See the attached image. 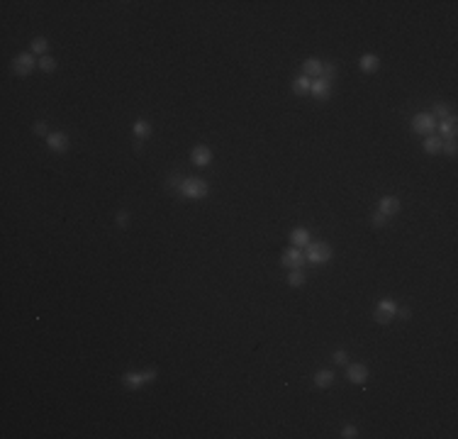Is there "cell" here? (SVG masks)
<instances>
[{
  "instance_id": "cell-1",
  "label": "cell",
  "mask_w": 458,
  "mask_h": 439,
  "mask_svg": "<svg viewBox=\"0 0 458 439\" xmlns=\"http://www.w3.org/2000/svg\"><path fill=\"white\" fill-rule=\"evenodd\" d=\"M178 190H181V195H183V198H190V200L205 198L207 193H210V188H207V183L203 181V178H185V181H181Z\"/></svg>"
},
{
  "instance_id": "cell-2",
  "label": "cell",
  "mask_w": 458,
  "mask_h": 439,
  "mask_svg": "<svg viewBox=\"0 0 458 439\" xmlns=\"http://www.w3.org/2000/svg\"><path fill=\"white\" fill-rule=\"evenodd\" d=\"M34 66H39V61L34 59V54H32V51L17 54V56L12 59V71H15L17 76H27V73H32Z\"/></svg>"
},
{
  "instance_id": "cell-3",
  "label": "cell",
  "mask_w": 458,
  "mask_h": 439,
  "mask_svg": "<svg viewBox=\"0 0 458 439\" xmlns=\"http://www.w3.org/2000/svg\"><path fill=\"white\" fill-rule=\"evenodd\" d=\"M305 259H307L310 264H324V261L332 259V249H329V244H322V242L307 244V254H305Z\"/></svg>"
},
{
  "instance_id": "cell-4",
  "label": "cell",
  "mask_w": 458,
  "mask_h": 439,
  "mask_svg": "<svg viewBox=\"0 0 458 439\" xmlns=\"http://www.w3.org/2000/svg\"><path fill=\"white\" fill-rule=\"evenodd\" d=\"M412 130L417 135H432L436 130V120L432 117V113H417L412 117Z\"/></svg>"
},
{
  "instance_id": "cell-5",
  "label": "cell",
  "mask_w": 458,
  "mask_h": 439,
  "mask_svg": "<svg viewBox=\"0 0 458 439\" xmlns=\"http://www.w3.org/2000/svg\"><path fill=\"white\" fill-rule=\"evenodd\" d=\"M156 378V371L154 369H149V371H144V373H124V386L127 388H132V391H139L144 383H149V381H154Z\"/></svg>"
},
{
  "instance_id": "cell-6",
  "label": "cell",
  "mask_w": 458,
  "mask_h": 439,
  "mask_svg": "<svg viewBox=\"0 0 458 439\" xmlns=\"http://www.w3.org/2000/svg\"><path fill=\"white\" fill-rule=\"evenodd\" d=\"M395 315H397V305L392 300L378 302V307H375V322L378 324H388Z\"/></svg>"
},
{
  "instance_id": "cell-7",
  "label": "cell",
  "mask_w": 458,
  "mask_h": 439,
  "mask_svg": "<svg viewBox=\"0 0 458 439\" xmlns=\"http://www.w3.org/2000/svg\"><path fill=\"white\" fill-rule=\"evenodd\" d=\"M280 261H283V266H288V269H302L307 259H305V254H302L298 247H295V249H288V252H283V259H280Z\"/></svg>"
},
{
  "instance_id": "cell-8",
  "label": "cell",
  "mask_w": 458,
  "mask_h": 439,
  "mask_svg": "<svg viewBox=\"0 0 458 439\" xmlns=\"http://www.w3.org/2000/svg\"><path fill=\"white\" fill-rule=\"evenodd\" d=\"M46 146H49L51 151H66V149H69V137H66L64 132H51V135L46 137Z\"/></svg>"
},
{
  "instance_id": "cell-9",
  "label": "cell",
  "mask_w": 458,
  "mask_h": 439,
  "mask_svg": "<svg viewBox=\"0 0 458 439\" xmlns=\"http://www.w3.org/2000/svg\"><path fill=\"white\" fill-rule=\"evenodd\" d=\"M346 376H348L351 383H366V378H368L366 364H351V366L346 369Z\"/></svg>"
},
{
  "instance_id": "cell-10",
  "label": "cell",
  "mask_w": 458,
  "mask_h": 439,
  "mask_svg": "<svg viewBox=\"0 0 458 439\" xmlns=\"http://www.w3.org/2000/svg\"><path fill=\"white\" fill-rule=\"evenodd\" d=\"M190 159H193V163L195 166H207V163L212 161V151H210V146H195L193 151H190Z\"/></svg>"
},
{
  "instance_id": "cell-11",
  "label": "cell",
  "mask_w": 458,
  "mask_h": 439,
  "mask_svg": "<svg viewBox=\"0 0 458 439\" xmlns=\"http://www.w3.org/2000/svg\"><path fill=\"white\" fill-rule=\"evenodd\" d=\"M436 127L441 130V135H444L446 139H454V137H456L458 125H456V117H454V115H449L446 120H441V122H439Z\"/></svg>"
},
{
  "instance_id": "cell-12",
  "label": "cell",
  "mask_w": 458,
  "mask_h": 439,
  "mask_svg": "<svg viewBox=\"0 0 458 439\" xmlns=\"http://www.w3.org/2000/svg\"><path fill=\"white\" fill-rule=\"evenodd\" d=\"M310 93H312L317 100H327V98H329V81H324V78L312 81V88H310Z\"/></svg>"
},
{
  "instance_id": "cell-13",
  "label": "cell",
  "mask_w": 458,
  "mask_h": 439,
  "mask_svg": "<svg viewBox=\"0 0 458 439\" xmlns=\"http://www.w3.org/2000/svg\"><path fill=\"white\" fill-rule=\"evenodd\" d=\"M378 212H383V215H395V212H400V200L397 198H392V195H385L383 200H380V210Z\"/></svg>"
},
{
  "instance_id": "cell-14",
  "label": "cell",
  "mask_w": 458,
  "mask_h": 439,
  "mask_svg": "<svg viewBox=\"0 0 458 439\" xmlns=\"http://www.w3.org/2000/svg\"><path fill=\"white\" fill-rule=\"evenodd\" d=\"M322 64L320 59H307L305 64H302V71H305V76H310V78H317V76H322Z\"/></svg>"
},
{
  "instance_id": "cell-15",
  "label": "cell",
  "mask_w": 458,
  "mask_h": 439,
  "mask_svg": "<svg viewBox=\"0 0 458 439\" xmlns=\"http://www.w3.org/2000/svg\"><path fill=\"white\" fill-rule=\"evenodd\" d=\"M358 66H361V71H366V73H373V71H378L380 61H378L375 54H363L361 61H358Z\"/></svg>"
},
{
  "instance_id": "cell-16",
  "label": "cell",
  "mask_w": 458,
  "mask_h": 439,
  "mask_svg": "<svg viewBox=\"0 0 458 439\" xmlns=\"http://www.w3.org/2000/svg\"><path fill=\"white\" fill-rule=\"evenodd\" d=\"M332 383H334V373H332V371L322 369L315 373V386H317V388H329Z\"/></svg>"
},
{
  "instance_id": "cell-17",
  "label": "cell",
  "mask_w": 458,
  "mask_h": 439,
  "mask_svg": "<svg viewBox=\"0 0 458 439\" xmlns=\"http://www.w3.org/2000/svg\"><path fill=\"white\" fill-rule=\"evenodd\" d=\"M290 239H293V244H295L298 249H302V247H307V244H310V232L305 230V227H298V230H293Z\"/></svg>"
},
{
  "instance_id": "cell-18",
  "label": "cell",
  "mask_w": 458,
  "mask_h": 439,
  "mask_svg": "<svg viewBox=\"0 0 458 439\" xmlns=\"http://www.w3.org/2000/svg\"><path fill=\"white\" fill-rule=\"evenodd\" d=\"M310 88H312V78L310 76H300V78H295V83H293V91L298 93V95H307L310 93Z\"/></svg>"
},
{
  "instance_id": "cell-19",
  "label": "cell",
  "mask_w": 458,
  "mask_h": 439,
  "mask_svg": "<svg viewBox=\"0 0 458 439\" xmlns=\"http://www.w3.org/2000/svg\"><path fill=\"white\" fill-rule=\"evenodd\" d=\"M441 149H444V139L427 137V142H424V151L427 154H441Z\"/></svg>"
},
{
  "instance_id": "cell-20",
  "label": "cell",
  "mask_w": 458,
  "mask_h": 439,
  "mask_svg": "<svg viewBox=\"0 0 458 439\" xmlns=\"http://www.w3.org/2000/svg\"><path fill=\"white\" fill-rule=\"evenodd\" d=\"M134 135H137L139 139L149 137V135H151V125H149L146 120H137V122H134Z\"/></svg>"
},
{
  "instance_id": "cell-21",
  "label": "cell",
  "mask_w": 458,
  "mask_h": 439,
  "mask_svg": "<svg viewBox=\"0 0 458 439\" xmlns=\"http://www.w3.org/2000/svg\"><path fill=\"white\" fill-rule=\"evenodd\" d=\"M432 117H434L436 122L446 120V117H449V108H446V105H441V103H436V105H434V110H432Z\"/></svg>"
},
{
  "instance_id": "cell-22",
  "label": "cell",
  "mask_w": 458,
  "mask_h": 439,
  "mask_svg": "<svg viewBox=\"0 0 458 439\" xmlns=\"http://www.w3.org/2000/svg\"><path fill=\"white\" fill-rule=\"evenodd\" d=\"M288 283H290V286H295V288L302 286V283H305V274H302V269H293V274L288 276Z\"/></svg>"
},
{
  "instance_id": "cell-23",
  "label": "cell",
  "mask_w": 458,
  "mask_h": 439,
  "mask_svg": "<svg viewBox=\"0 0 458 439\" xmlns=\"http://www.w3.org/2000/svg\"><path fill=\"white\" fill-rule=\"evenodd\" d=\"M46 39L44 37H34V39H32V54H44L46 51Z\"/></svg>"
},
{
  "instance_id": "cell-24",
  "label": "cell",
  "mask_w": 458,
  "mask_h": 439,
  "mask_svg": "<svg viewBox=\"0 0 458 439\" xmlns=\"http://www.w3.org/2000/svg\"><path fill=\"white\" fill-rule=\"evenodd\" d=\"M39 69L46 71V73H51V71H56V61H54L51 56H44V59L39 61Z\"/></svg>"
},
{
  "instance_id": "cell-25",
  "label": "cell",
  "mask_w": 458,
  "mask_h": 439,
  "mask_svg": "<svg viewBox=\"0 0 458 439\" xmlns=\"http://www.w3.org/2000/svg\"><path fill=\"white\" fill-rule=\"evenodd\" d=\"M334 73H337V66H334V64H327V66H322V78H324V81H329V83H332Z\"/></svg>"
},
{
  "instance_id": "cell-26",
  "label": "cell",
  "mask_w": 458,
  "mask_h": 439,
  "mask_svg": "<svg viewBox=\"0 0 458 439\" xmlns=\"http://www.w3.org/2000/svg\"><path fill=\"white\" fill-rule=\"evenodd\" d=\"M346 351L344 349H339V351H334V364H339V366H346Z\"/></svg>"
},
{
  "instance_id": "cell-27",
  "label": "cell",
  "mask_w": 458,
  "mask_h": 439,
  "mask_svg": "<svg viewBox=\"0 0 458 439\" xmlns=\"http://www.w3.org/2000/svg\"><path fill=\"white\" fill-rule=\"evenodd\" d=\"M385 222H388V215H383V212H375V215H373V225H375V227H383Z\"/></svg>"
},
{
  "instance_id": "cell-28",
  "label": "cell",
  "mask_w": 458,
  "mask_h": 439,
  "mask_svg": "<svg viewBox=\"0 0 458 439\" xmlns=\"http://www.w3.org/2000/svg\"><path fill=\"white\" fill-rule=\"evenodd\" d=\"M342 437H346V439H353V437H358L356 435V427H351V425H346L342 430Z\"/></svg>"
},
{
  "instance_id": "cell-29",
  "label": "cell",
  "mask_w": 458,
  "mask_h": 439,
  "mask_svg": "<svg viewBox=\"0 0 458 439\" xmlns=\"http://www.w3.org/2000/svg\"><path fill=\"white\" fill-rule=\"evenodd\" d=\"M441 151H446L449 156H456V144L454 142H449V144H444V149Z\"/></svg>"
},
{
  "instance_id": "cell-30",
  "label": "cell",
  "mask_w": 458,
  "mask_h": 439,
  "mask_svg": "<svg viewBox=\"0 0 458 439\" xmlns=\"http://www.w3.org/2000/svg\"><path fill=\"white\" fill-rule=\"evenodd\" d=\"M34 132H37L39 137H49V135H46V125L44 122H37V125H34Z\"/></svg>"
},
{
  "instance_id": "cell-31",
  "label": "cell",
  "mask_w": 458,
  "mask_h": 439,
  "mask_svg": "<svg viewBox=\"0 0 458 439\" xmlns=\"http://www.w3.org/2000/svg\"><path fill=\"white\" fill-rule=\"evenodd\" d=\"M127 220H129V215H127V212H119V215H117V225H122V227H124V225H127Z\"/></svg>"
},
{
  "instance_id": "cell-32",
  "label": "cell",
  "mask_w": 458,
  "mask_h": 439,
  "mask_svg": "<svg viewBox=\"0 0 458 439\" xmlns=\"http://www.w3.org/2000/svg\"><path fill=\"white\" fill-rule=\"evenodd\" d=\"M397 315H400V317H405V320H407V317H410V307H402V310H397Z\"/></svg>"
}]
</instances>
